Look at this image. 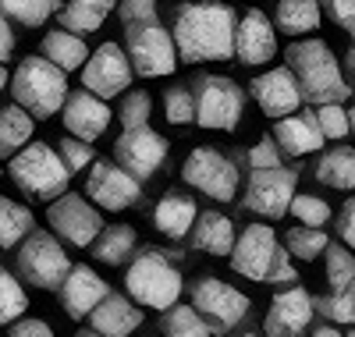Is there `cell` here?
Instances as JSON below:
<instances>
[{"label":"cell","mask_w":355,"mask_h":337,"mask_svg":"<svg viewBox=\"0 0 355 337\" xmlns=\"http://www.w3.org/2000/svg\"><path fill=\"white\" fill-rule=\"evenodd\" d=\"M103 11L96 8H85L78 4V0H71V4H64L61 11H57V21H61V28H68V33H96V28L103 25Z\"/></svg>","instance_id":"39"},{"label":"cell","mask_w":355,"mask_h":337,"mask_svg":"<svg viewBox=\"0 0 355 337\" xmlns=\"http://www.w3.org/2000/svg\"><path fill=\"white\" fill-rule=\"evenodd\" d=\"M125 288H128V298L146 305V309H167L171 302L182 298V270L171 263L167 252L160 249H142V252H132V266L125 273Z\"/></svg>","instance_id":"4"},{"label":"cell","mask_w":355,"mask_h":337,"mask_svg":"<svg viewBox=\"0 0 355 337\" xmlns=\"http://www.w3.org/2000/svg\"><path fill=\"white\" fill-rule=\"evenodd\" d=\"M160 327H164V334H171V337H206V334H214L210 323H206V320L192 309V305H178V302H171L167 309H164Z\"/></svg>","instance_id":"32"},{"label":"cell","mask_w":355,"mask_h":337,"mask_svg":"<svg viewBox=\"0 0 355 337\" xmlns=\"http://www.w3.org/2000/svg\"><path fill=\"white\" fill-rule=\"evenodd\" d=\"M252 96L259 103V110L266 117H284L291 110H299L302 107V93H299V82H295V75L284 68H270V71H263L252 78Z\"/></svg>","instance_id":"20"},{"label":"cell","mask_w":355,"mask_h":337,"mask_svg":"<svg viewBox=\"0 0 355 337\" xmlns=\"http://www.w3.org/2000/svg\"><path fill=\"white\" fill-rule=\"evenodd\" d=\"M234 8L231 4H178L171 40L178 64L227 60L234 46Z\"/></svg>","instance_id":"1"},{"label":"cell","mask_w":355,"mask_h":337,"mask_svg":"<svg viewBox=\"0 0 355 337\" xmlns=\"http://www.w3.org/2000/svg\"><path fill=\"white\" fill-rule=\"evenodd\" d=\"M167 139L160 132H153L150 125H135V128H125L121 139L114 142V157L117 164H121L132 178L146 181V178H153L164 164H167Z\"/></svg>","instance_id":"15"},{"label":"cell","mask_w":355,"mask_h":337,"mask_svg":"<svg viewBox=\"0 0 355 337\" xmlns=\"http://www.w3.org/2000/svg\"><path fill=\"white\" fill-rule=\"evenodd\" d=\"M327 4V15L345 28V33H352L355 28V0H323Z\"/></svg>","instance_id":"47"},{"label":"cell","mask_w":355,"mask_h":337,"mask_svg":"<svg viewBox=\"0 0 355 337\" xmlns=\"http://www.w3.org/2000/svg\"><path fill=\"white\" fill-rule=\"evenodd\" d=\"M135 245H139V238H135L132 224H110V227L103 224L93 238V256L107 266H121V263L132 259Z\"/></svg>","instance_id":"26"},{"label":"cell","mask_w":355,"mask_h":337,"mask_svg":"<svg viewBox=\"0 0 355 337\" xmlns=\"http://www.w3.org/2000/svg\"><path fill=\"white\" fill-rule=\"evenodd\" d=\"M150 114H153V96L146 89H132L121 100V110H117V121L125 128H135V125H150Z\"/></svg>","instance_id":"42"},{"label":"cell","mask_w":355,"mask_h":337,"mask_svg":"<svg viewBox=\"0 0 355 337\" xmlns=\"http://www.w3.org/2000/svg\"><path fill=\"white\" fill-rule=\"evenodd\" d=\"M78 4H85V8H96V11L110 15V11H114V4H117V0H78Z\"/></svg>","instance_id":"51"},{"label":"cell","mask_w":355,"mask_h":337,"mask_svg":"<svg viewBox=\"0 0 355 337\" xmlns=\"http://www.w3.org/2000/svg\"><path fill=\"white\" fill-rule=\"evenodd\" d=\"M281 164V149L274 135H263L256 146H249V167H277Z\"/></svg>","instance_id":"45"},{"label":"cell","mask_w":355,"mask_h":337,"mask_svg":"<svg viewBox=\"0 0 355 337\" xmlns=\"http://www.w3.org/2000/svg\"><path fill=\"white\" fill-rule=\"evenodd\" d=\"M299 273H295V266H291V252L288 249H281L277 245V252H274V263H270V270H266V277H263V284H291Z\"/></svg>","instance_id":"44"},{"label":"cell","mask_w":355,"mask_h":337,"mask_svg":"<svg viewBox=\"0 0 355 337\" xmlns=\"http://www.w3.org/2000/svg\"><path fill=\"white\" fill-rule=\"evenodd\" d=\"M316 181H323L327 189H338V192H352V185H355V153H352V146H338L331 153H323L320 164H316Z\"/></svg>","instance_id":"30"},{"label":"cell","mask_w":355,"mask_h":337,"mask_svg":"<svg viewBox=\"0 0 355 337\" xmlns=\"http://www.w3.org/2000/svg\"><path fill=\"white\" fill-rule=\"evenodd\" d=\"M36 132V117L28 114L25 107L11 103V107H0V157H11L18 153Z\"/></svg>","instance_id":"29"},{"label":"cell","mask_w":355,"mask_h":337,"mask_svg":"<svg viewBox=\"0 0 355 337\" xmlns=\"http://www.w3.org/2000/svg\"><path fill=\"white\" fill-rule=\"evenodd\" d=\"M323 256H327V284L331 291H345L355 284V256L348 245L341 241H327V249H323Z\"/></svg>","instance_id":"34"},{"label":"cell","mask_w":355,"mask_h":337,"mask_svg":"<svg viewBox=\"0 0 355 337\" xmlns=\"http://www.w3.org/2000/svg\"><path fill=\"white\" fill-rule=\"evenodd\" d=\"M57 288H61V305H64V313L71 320H85L89 309H93V305L110 291L107 281L100 277L93 266H68L64 281Z\"/></svg>","instance_id":"22"},{"label":"cell","mask_w":355,"mask_h":337,"mask_svg":"<svg viewBox=\"0 0 355 337\" xmlns=\"http://www.w3.org/2000/svg\"><path fill=\"white\" fill-rule=\"evenodd\" d=\"M164 117L167 125H192V85L178 82L164 93Z\"/></svg>","instance_id":"41"},{"label":"cell","mask_w":355,"mask_h":337,"mask_svg":"<svg viewBox=\"0 0 355 337\" xmlns=\"http://www.w3.org/2000/svg\"><path fill=\"white\" fill-rule=\"evenodd\" d=\"M274 28H281L284 36H309L320 28V0H281Z\"/></svg>","instance_id":"28"},{"label":"cell","mask_w":355,"mask_h":337,"mask_svg":"<svg viewBox=\"0 0 355 337\" xmlns=\"http://www.w3.org/2000/svg\"><path fill=\"white\" fill-rule=\"evenodd\" d=\"M345 71H348V75L355 71V50H348V53H345Z\"/></svg>","instance_id":"53"},{"label":"cell","mask_w":355,"mask_h":337,"mask_svg":"<svg viewBox=\"0 0 355 337\" xmlns=\"http://www.w3.org/2000/svg\"><path fill=\"white\" fill-rule=\"evenodd\" d=\"M117 15H121L125 25L150 21V18H157V0H121V4H117Z\"/></svg>","instance_id":"46"},{"label":"cell","mask_w":355,"mask_h":337,"mask_svg":"<svg viewBox=\"0 0 355 337\" xmlns=\"http://www.w3.org/2000/svg\"><path fill=\"white\" fill-rule=\"evenodd\" d=\"M8 85L15 103L33 117H53L68 96V71L50 64L43 53H28L15 68V75H8Z\"/></svg>","instance_id":"3"},{"label":"cell","mask_w":355,"mask_h":337,"mask_svg":"<svg viewBox=\"0 0 355 337\" xmlns=\"http://www.w3.org/2000/svg\"><path fill=\"white\" fill-rule=\"evenodd\" d=\"M316 125H320V132H323V139L327 142H341V139H348V132H352V107H341V103H316Z\"/></svg>","instance_id":"37"},{"label":"cell","mask_w":355,"mask_h":337,"mask_svg":"<svg viewBox=\"0 0 355 337\" xmlns=\"http://www.w3.org/2000/svg\"><path fill=\"white\" fill-rule=\"evenodd\" d=\"M189 291H192V309L210 323L214 334H227L249 316V305H252L249 295L224 284L220 277H199Z\"/></svg>","instance_id":"9"},{"label":"cell","mask_w":355,"mask_h":337,"mask_svg":"<svg viewBox=\"0 0 355 337\" xmlns=\"http://www.w3.org/2000/svg\"><path fill=\"white\" fill-rule=\"evenodd\" d=\"M309 323H313V295L306 288H284L274 295L263 330L270 337H291V334H302Z\"/></svg>","instance_id":"19"},{"label":"cell","mask_w":355,"mask_h":337,"mask_svg":"<svg viewBox=\"0 0 355 337\" xmlns=\"http://www.w3.org/2000/svg\"><path fill=\"white\" fill-rule=\"evenodd\" d=\"M196 213H199V206H196L192 196H185V192H164L160 202H157V209H153V224H157V231L164 238L182 241L192 231Z\"/></svg>","instance_id":"24"},{"label":"cell","mask_w":355,"mask_h":337,"mask_svg":"<svg viewBox=\"0 0 355 337\" xmlns=\"http://www.w3.org/2000/svg\"><path fill=\"white\" fill-rule=\"evenodd\" d=\"M57 157L64 160V167H68L71 174H78V171H85L89 164H93L96 149L89 146L85 139H75V135H68V139H61V142H57Z\"/></svg>","instance_id":"43"},{"label":"cell","mask_w":355,"mask_h":337,"mask_svg":"<svg viewBox=\"0 0 355 337\" xmlns=\"http://www.w3.org/2000/svg\"><path fill=\"white\" fill-rule=\"evenodd\" d=\"M61 0H0V15L8 21H18V25H28V28H40Z\"/></svg>","instance_id":"33"},{"label":"cell","mask_w":355,"mask_h":337,"mask_svg":"<svg viewBox=\"0 0 355 337\" xmlns=\"http://www.w3.org/2000/svg\"><path fill=\"white\" fill-rule=\"evenodd\" d=\"M313 334H316V337H334L338 327H334V323H323V327H313Z\"/></svg>","instance_id":"52"},{"label":"cell","mask_w":355,"mask_h":337,"mask_svg":"<svg viewBox=\"0 0 355 337\" xmlns=\"http://www.w3.org/2000/svg\"><path fill=\"white\" fill-rule=\"evenodd\" d=\"M11 181L28 196V199H40V202H50L53 196H61L71 181V171L64 167V160L57 157V149L46 146V142H33L28 139L18 153H11Z\"/></svg>","instance_id":"5"},{"label":"cell","mask_w":355,"mask_h":337,"mask_svg":"<svg viewBox=\"0 0 355 337\" xmlns=\"http://www.w3.org/2000/svg\"><path fill=\"white\" fill-rule=\"evenodd\" d=\"M11 57H15V28L4 15H0V64H8Z\"/></svg>","instance_id":"50"},{"label":"cell","mask_w":355,"mask_h":337,"mask_svg":"<svg viewBox=\"0 0 355 337\" xmlns=\"http://www.w3.org/2000/svg\"><path fill=\"white\" fill-rule=\"evenodd\" d=\"M8 327H11V334H15V337H50V334H53V327H50V323H43V320H21V316H18V320H11Z\"/></svg>","instance_id":"48"},{"label":"cell","mask_w":355,"mask_h":337,"mask_svg":"<svg viewBox=\"0 0 355 337\" xmlns=\"http://www.w3.org/2000/svg\"><path fill=\"white\" fill-rule=\"evenodd\" d=\"M43 57L50 64H57L61 71H78L82 60L89 57V46L78 33H68V28H53V33L43 36Z\"/></svg>","instance_id":"27"},{"label":"cell","mask_w":355,"mask_h":337,"mask_svg":"<svg viewBox=\"0 0 355 337\" xmlns=\"http://www.w3.org/2000/svg\"><path fill=\"white\" fill-rule=\"evenodd\" d=\"M89 330L93 334H107V337H125L142 323V309L128 298V295H114L107 291L93 309H89Z\"/></svg>","instance_id":"23"},{"label":"cell","mask_w":355,"mask_h":337,"mask_svg":"<svg viewBox=\"0 0 355 337\" xmlns=\"http://www.w3.org/2000/svg\"><path fill=\"white\" fill-rule=\"evenodd\" d=\"M33 227H36L33 209L8 199V196H0V249H15Z\"/></svg>","instance_id":"31"},{"label":"cell","mask_w":355,"mask_h":337,"mask_svg":"<svg viewBox=\"0 0 355 337\" xmlns=\"http://www.w3.org/2000/svg\"><path fill=\"white\" fill-rule=\"evenodd\" d=\"M288 213L299 224H309V227H323L331 221V206H327V199H320V196H299L295 192L291 202H288Z\"/></svg>","instance_id":"40"},{"label":"cell","mask_w":355,"mask_h":337,"mask_svg":"<svg viewBox=\"0 0 355 337\" xmlns=\"http://www.w3.org/2000/svg\"><path fill=\"white\" fill-rule=\"evenodd\" d=\"M182 178H185V185L199 189L202 196H210L217 202H231L234 192H239V167L214 146H196L185 157Z\"/></svg>","instance_id":"11"},{"label":"cell","mask_w":355,"mask_h":337,"mask_svg":"<svg viewBox=\"0 0 355 337\" xmlns=\"http://www.w3.org/2000/svg\"><path fill=\"white\" fill-rule=\"evenodd\" d=\"M4 89H8V68L0 64V93H4Z\"/></svg>","instance_id":"54"},{"label":"cell","mask_w":355,"mask_h":337,"mask_svg":"<svg viewBox=\"0 0 355 337\" xmlns=\"http://www.w3.org/2000/svg\"><path fill=\"white\" fill-rule=\"evenodd\" d=\"M78 71H82V89L96 93L100 100L121 96L125 89L132 85V78H135L128 57H125V46H117V43H100L93 53L82 60Z\"/></svg>","instance_id":"14"},{"label":"cell","mask_w":355,"mask_h":337,"mask_svg":"<svg viewBox=\"0 0 355 337\" xmlns=\"http://www.w3.org/2000/svg\"><path fill=\"white\" fill-rule=\"evenodd\" d=\"M192 245L199 252H210V256H227L231 252V245H234V224L231 217H224V213L217 209H206V213H196V221H192Z\"/></svg>","instance_id":"25"},{"label":"cell","mask_w":355,"mask_h":337,"mask_svg":"<svg viewBox=\"0 0 355 337\" xmlns=\"http://www.w3.org/2000/svg\"><path fill=\"white\" fill-rule=\"evenodd\" d=\"M85 196L89 202H96L100 209H110V213H121L128 206H135L142 199V181L132 178L121 164L114 160H96L85 167Z\"/></svg>","instance_id":"13"},{"label":"cell","mask_w":355,"mask_h":337,"mask_svg":"<svg viewBox=\"0 0 355 337\" xmlns=\"http://www.w3.org/2000/svg\"><path fill=\"white\" fill-rule=\"evenodd\" d=\"M28 313V295L25 288L18 284L15 273H8L4 266H0V327H8L11 320L25 316Z\"/></svg>","instance_id":"36"},{"label":"cell","mask_w":355,"mask_h":337,"mask_svg":"<svg viewBox=\"0 0 355 337\" xmlns=\"http://www.w3.org/2000/svg\"><path fill=\"white\" fill-rule=\"evenodd\" d=\"M46 224H50V231H57V238H64L75 249H85V245H93L96 231L103 227V217L93 202H85V196L64 189L61 196L50 199Z\"/></svg>","instance_id":"12"},{"label":"cell","mask_w":355,"mask_h":337,"mask_svg":"<svg viewBox=\"0 0 355 337\" xmlns=\"http://www.w3.org/2000/svg\"><path fill=\"white\" fill-rule=\"evenodd\" d=\"M338 234H341V241L348 245H355V199H348L345 206H341V217H338Z\"/></svg>","instance_id":"49"},{"label":"cell","mask_w":355,"mask_h":337,"mask_svg":"<svg viewBox=\"0 0 355 337\" xmlns=\"http://www.w3.org/2000/svg\"><path fill=\"white\" fill-rule=\"evenodd\" d=\"M295 189H299V171L295 167H281V164L277 167H252L242 206L263 221H277L288 213Z\"/></svg>","instance_id":"10"},{"label":"cell","mask_w":355,"mask_h":337,"mask_svg":"<svg viewBox=\"0 0 355 337\" xmlns=\"http://www.w3.org/2000/svg\"><path fill=\"white\" fill-rule=\"evenodd\" d=\"M277 234L270 224H249L242 234H234V245H231V270L242 273L245 281H263L266 270L274 263V252H277Z\"/></svg>","instance_id":"17"},{"label":"cell","mask_w":355,"mask_h":337,"mask_svg":"<svg viewBox=\"0 0 355 337\" xmlns=\"http://www.w3.org/2000/svg\"><path fill=\"white\" fill-rule=\"evenodd\" d=\"M274 142H277V149L281 153H288V157H306V153H316V149H323V132H320V125H316V114H313V107L309 110H291V114H284V117H277V125H274Z\"/></svg>","instance_id":"21"},{"label":"cell","mask_w":355,"mask_h":337,"mask_svg":"<svg viewBox=\"0 0 355 337\" xmlns=\"http://www.w3.org/2000/svg\"><path fill=\"white\" fill-rule=\"evenodd\" d=\"M245 110L242 85L227 75H199L192 82V121L210 132H234Z\"/></svg>","instance_id":"6"},{"label":"cell","mask_w":355,"mask_h":337,"mask_svg":"<svg viewBox=\"0 0 355 337\" xmlns=\"http://www.w3.org/2000/svg\"><path fill=\"white\" fill-rule=\"evenodd\" d=\"M327 234H323L320 227H309V224H299V227H291L288 234H284V249L295 256V259H306V263H313V259H320L323 256V249H327Z\"/></svg>","instance_id":"35"},{"label":"cell","mask_w":355,"mask_h":337,"mask_svg":"<svg viewBox=\"0 0 355 337\" xmlns=\"http://www.w3.org/2000/svg\"><path fill=\"white\" fill-rule=\"evenodd\" d=\"M288 71L299 82V93L302 100L316 103H345L352 96V82L341 78V64L334 50L323 43V40H299L288 46Z\"/></svg>","instance_id":"2"},{"label":"cell","mask_w":355,"mask_h":337,"mask_svg":"<svg viewBox=\"0 0 355 337\" xmlns=\"http://www.w3.org/2000/svg\"><path fill=\"white\" fill-rule=\"evenodd\" d=\"M125 57L135 75L142 78H164L178 68V50L171 40V28H164L157 18L125 25Z\"/></svg>","instance_id":"8"},{"label":"cell","mask_w":355,"mask_h":337,"mask_svg":"<svg viewBox=\"0 0 355 337\" xmlns=\"http://www.w3.org/2000/svg\"><path fill=\"white\" fill-rule=\"evenodd\" d=\"M110 100H100L96 93H89V89H75V93L64 96L61 103V121L64 128L75 135V139H85V142H96L107 125H110Z\"/></svg>","instance_id":"18"},{"label":"cell","mask_w":355,"mask_h":337,"mask_svg":"<svg viewBox=\"0 0 355 337\" xmlns=\"http://www.w3.org/2000/svg\"><path fill=\"white\" fill-rule=\"evenodd\" d=\"M313 309L323 320H331L334 327H352V320H355V291L345 288V291H331L323 298H313Z\"/></svg>","instance_id":"38"},{"label":"cell","mask_w":355,"mask_h":337,"mask_svg":"<svg viewBox=\"0 0 355 337\" xmlns=\"http://www.w3.org/2000/svg\"><path fill=\"white\" fill-rule=\"evenodd\" d=\"M231 57H239V64H249V68L270 64V60L277 57V28L259 8L245 11L242 18H234Z\"/></svg>","instance_id":"16"},{"label":"cell","mask_w":355,"mask_h":337,"mask_svg":"<svg viewBox=\"0 0 355 337\" xmlns=\"http://www.w3.org/2000/svg\"><path fill=\"white\" fill-rule=\"evenodd\" d=\"M18 256H15V266H18V277L33 288H43V291H57V284L64 281V273L71 266L64 245L57 241V234L50 231H28L18 245Z\"/></svg>","instance_id":"7"}]
</instances>
